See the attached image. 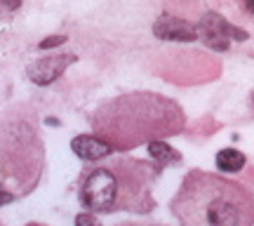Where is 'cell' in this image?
<instances>
[{"label": "cell", "mask_w": 254, "mask_h": 226, "mask_svg": "<svg viewBox=\"0 0 254 226\" xmlns=\"http://www.w3.org/2000/svg\"><path fill=\"white\" fill-rule=\"evenodd\" d=\"M184 116L174 101L155 94L118 97L101 106L94 118V127L111 149H127L139 142H155L153 137L174 135L182 130Z\"/></svg>", "instance_id": "1"}, {"label": "cell", "mask_w": 254, "mask_h": 226, "mask_svg": "<svg viewBox=\"0 0 254 226\" xmlns=\"http://www.w3.org/2000/svg\"><path fill=\"white\" fill-rule=\"evenodd\" d=\"M66 38L64 36H52V38H47V40H43L40 43V50H47V47H55V45H62Z\"/></svg>", "instance_id": "11"}, {"label": "cell", "mask_w": 254, "mask_h": 226, "mask_svg": "<svg viewBox=\"0 0 254 226\" xmlns=\"http://www.w3.org/2000/svg\"><path fill=\"white\" fill-rule=\"evenodd\" d=\"M198 38H202L209 47H214V50H226L228 47V40H245L247 33L245 31H240V28L231 26L224 17H219V14H205V19H200L198 24Z\"/></svg>", "instance_id": "4"}, {"label": "cell", "mask_w": 254, "mask_h": 226, "mask_svg": "<svg viewBox=\"0 0 254 226\" xmlns=\"http://www.w3.org/2000/svg\"><path fill=\"white\" fill-rule=\"evenodd\" d=\"M148 151H151V158H155L160 165H170V163H179L182 160V155L177 153L174 149H170L167 144L163 142H148Z\"/></svg>", "instance_id": "9"}, {"label": "cell", "mask_w": 254, "mask_h": 226, "mask_svg": "<svg viewBox=\"0 0 254 226\" xmlns=\"http://www.w3.org/2000/svg\"><path fill=\"white\" fill-rule=\"evenodd\" d=\"M245 9L254 17V0H245Z\"/></svg>", "instance_id": "13"}, {"label": "cell", "mask_w": 254, "mask_h": 226, "mask_svg": "<svg viewBox=\"0 0 254 226\" xmlns=\"http://www.w3.org/2000/svg\"><path fill=\"white\" fill-rule=\"evenodd\" d=\"M71 149L75 151V155H80L85 160H99L104 155L111 153V144H106L104 139L92 135H80L71 142Z\"/></svg>", "instance_id": "7"}, {"label": "cell", "mask_w": 254, "mask_h": 226, "mask_svg": "<svg viewBox=\"0 0 254 226\" xmlns=\"http://www.w3.org/2000/svg\"><path fill=\"white\" fill-rule=\"evenodd\" d=\"M14 196L9 193V191H0V205H5V203H12Z\"/></svg>", "instance_id": "12"}, {"label": "cell", "mask_w": 254, "mask_h": 226, "mask_svg": "<svg viewBox=\"0 0 254 226\" xmlns=\"http://www.w3.org/2000/svg\"><path fill=\"white\" fill-rule=\"evenodd\" d=\"M78 57L75 55H55V57H43L28 66V78L36 85H50L62 75Z\"/></svg>", "instance_id": "5"}, {"label": "cell", "mask_w": 254, "mask_h": 226, "mask_svg": "<svg viewBox=\"0 0 254 226\" xmlns=\"http://www.w3.org/2000/svg\"><path fill=\"white\" fill-rule=\"evenodd\" d=\"M5 2H7L9 7H17V5H19V0H5Z\"/></svg>", "instance_id": "14"}, {"label": "cell", "mask_w": 254, "mask_h": 226, "mask_svg": "<svg viewBox=\"0 0 254 226\" xmlns=\"http://www.w3.org/2000/svg\"><path fill=\"white\" fill-rule=\"evenodd\" d=\"M174 215L184 226H254V196L224 177L190 172L174 198Z\"/></svg>", "instance_id": "2"}, {"label": "cell", "mask_w": 254, "mask_h": 226, "mask_svg": "<svg viewBox=\"0 0 254 226\" xmlns=\"http://www.w3.org/2000/svg\"><path fill=\"white\" fill-rule=\"evenodd\" d=\"M120 181L113 167H97L87 174V179L82 184L80 203L92 212H104L113 210L118 203Z\"/></svg>", "instance_id": "3"}, {"label": "cell", "mask_w": 254, "mask_h": 226, "mask_svg": "<svg viewBox=\"0 0 254 226\" xmlns=\"http://www.w3.org/2000/svg\"><path fill=\"white\" fill-rule=\"evenodd\" d=\"M153 33L163 40H195L198 38V26H193L184 19L177 17H160L153 24Z\"/></svg>", "instance_id": "6"}, {"label": "cell", "mask_w": 254, "mask_h": 226, "mask_svg": "<svg viewBox=\"0 0 254 226\" xmlns=\"http://www.w3.org/2000/svg\"><path fill=\"white\" fill-rule=\"evenodd\" d=\"M252 106H254V97H252Z\"/></svg>", "instance_id": "15"}, {"label": "cell", "mask_w": 254, "mask_h": 226, "mask_svg": "<svg viewBox=\"0 0 254 226\" xmlns=\"http://www.w3.org/2000/svg\"><path fill=\"white\" fill-rule=\"evenodd\" d=\"M217 167L221 172H238L245 167V155L236 149H224L217 153Z\"/></svg>", "instance_id": "8"}, {"label": "cell", "mask_w": 254, "mask_h": 226, "mask_svg": "<svg viewBox=\"0 0 254 226\" xmlns=\"http://www.w3.org/2000/svg\"><path fill=\"white\" fill-rule=\"evenodd\" d=\"M75 226H101L99 219L94 217V215H90V212H82V215H78L75 217Z\"/></svg>", "instance_id": "10"}]
</instances>
